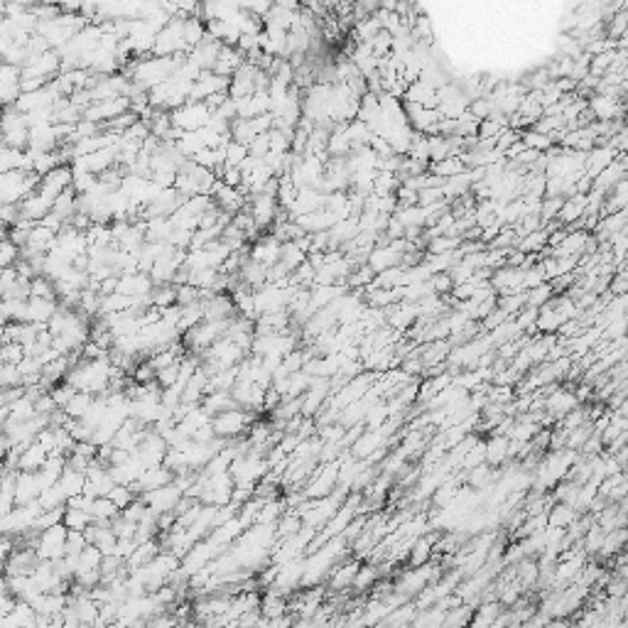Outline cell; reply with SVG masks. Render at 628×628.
Wrapping results in <instances>:
<instances>
[{"label": "cell", "mask_w": 628, "mask_h": 628, "mask_svg": "<svg viewBox=\"0 0 628 628\" xmlns=\"http://www.w3.org/2000/svg\"><path fill=\"white\" fill-rule=\"evenodd\" d=\"M373 280H376V273L370 270V265H368V263H364L359 270H354V273L349 275L346 285H349V287H356V290L364 292V290H368L370 285H373Z\"/></svg>", "instance_id": "e575fe53"}, {"label": "cell", "mask_w": 628, "mask_h": 628, "mask_svg": "<svg viewBox=\"0 0 628 628\" xmlns=\"http://www.w3.org/2000/svg\"><path fill=\"white\" fill-rule=\"evenodd\" d=\"M93 400H96V395H89V393H76L74 397H71V403L64 408V413L69 415L71 420H81L84 415L89 413V408L93 405Z\"/></svg>", "instance_id": "4dcf8cb0"}, {"label": "cell", "mask_w": 628, "mask_h": 628, "mask_svg": "<svg viewBox=\"0 0 628 628\" xmlns=\"http://www.w3.org/2000/svg\"><path fill=\"white\" fill-rule=\"evenodd\" d=\"M60 309V302H49V300H39V297H30L27 302V322L30 324H39V327H47L49 319L57 314Z\"/></svg>", "instance_id": "8fae6325"}, {"label": "cell", "mask_w": 628, "mask_h": 628, "mask_svg": "<svg viewBox=\"0 0 628 628\" xmlns=\"http://www.w3.org/2000/svg\"><path fill=\"white\" fill-rule=\"evenodd\" d=\"M71 187H74V192L81 197V194H89V192H93V189L98 187V177H96V174H91V172L76 174L74 184H71Z\"/></svg>", "instance_id": "7dc6e473"}, {"label": "cell", "mask_w": 628, "mask_h": 628, "mask_svg": "<svg viewBox=\"0 0 628 628\" xmlns=\"http://www.w3.org/2000/svg\"><path fill=\"white\" fill-rule=\"evenodd\" d=\"M241 278H243V285H248V287H265L268 285V268L260 263H255V260L246 258V263H243L241 268Z\"/></svg>", "instance_id": "d6986e66"}, {"label": "cell", "mask_w": 628, "mask_h": 628, "mask_svg": "<svg viewBox=\"0 0 628 628\" xmlns=\"http://www.w3.org/2000/svg\"><path fill=\"white\" fill-rule=\"evenodd\" d=\"M108 499H111L113 503L118 505V510L123 513V510L135 501V494H133V489H130V486H116V489L108 494Z\"/></svg>", "instance_id": "f6af8a7d"}, {"label": "cell", "mask_w": 628, "mask_h": 628, "mask_svg": "<svg viewBox=\"0 0 628 628\" xmlns=\"http://www.w3.org/2000/svg\"><path fill=\"white\" fill-rule=\"evenodd\" d=\"M432 287H435V295L445 297L447 292L454 290V280H451L449 273H440V275H435V278H432Z\"/></svg>", "instance_id": "f907efd6"}, {"label": "cell", "mask_w": 628, "mask_h": 628, "mask_svg": "<svg viewBox=\"0 0 628 628\" xmlns=\"http://www.w3.org/2000/svg\"><path fill=\"white\" fill-rule=\"evenodd\" d=\"M393 42H395V37H393L388 30H381V33L373 37L370 47H373V54H376L378 60H383V57H391L393 54Z\"/></svg>", "instance_id": "ab89813d"}, {"label": "cell", "mask_w": 628, "mask_h": 628, "mask_svg": "<svg viewBox=\"0 0 628 628\" xmlns=\"http://www.w3.org/2000/svg\"><path fill=\"white\" fill-rule=\"evenodd\" d=\"M361 562L359 559H341V562L334 567L332 577V589L334 591H344V589H354L356 575H359Z\"/></svg>", "instance_id": "30bf717a"}, {"label": "cell", "mask_w": 628, "mask_h": 628, "mask_svg": "<svg viewBox=\"0 0 628 628\" xmlns=\"http://www.w3.org/2000/svg\"><path fill=\"white\" fill-rule=\"evenodd\" d=\"M305 528V523H302V518L297 516L295 510H290V513H282V518L278 521V540H287V537H295L297 532Z\"/></svg>", "instance_id": "f1b7e54d"}, {"label": "cell", "mask_w": 628, "mask_h": 628, "mask_svg": "<svg viewBox=\"0 0 628 628\" xmlns=\"http://www.w3.org/2000/svg\"><path fill=\"white\" fill-rule=\"evenodd\" d=\"M66 540H69V530H66L64 523L54 526L39 535L37 545H35V553L44 562H60V559L66 557Z\"/></svg>", "instance_id": "3957f363"}, {"label": "cell", "mask_w": 628, "mask_h": 628, "mask_svg": "<svg viewBox=\"0 0 628 628\" xmlns=\"http://www.w3.org/2000/svg\"><path fill=\"white\" fill-rule=\"evenodd\" d=\"M174 233V224L170 216L147 221V243H167Z\"/></svg>", "instance_id": "ac0fdd59"}, {"label": "cell", "mask_w": 628, "mask_h": 628, "mask_svg": "<svg viewBox=\"0 0 628 628\" xmlns=\"http://www.w3.org/2000/svg\"><path fill=\"white\" fill-rule=\"evenodd\" d=\"M150 305L160 307V309H167V307L177 305V287H174V285H157L150 295Z\"/></svg>", "instance_id": "1f68e13d"}, {"label": "cell", "mask_w": 628, "mask_h": 628, "mask_svg": "<svg viewBox=\"0 0 628 628\" xmlns=\"http://www.w3.org/2000/svg\"><path fill=\"white\" fill-rule=\"evenodd\" d=\"M368 147L373 152H376L378 157H395V150H393V145L388 143L386 138H381V135H373L368 143Z\"/></svg>", "instance_id": "681fc988"}, {"label": "cell", "mask_w": 628, "mask_h": 628, "mask_svg": "<svg viewBox=\"0 0 628 628\" xmlns=\"http://www.w3.org/2000/svg\"><path fill=\"white\" fill-rule=\"evenodd\" d=\"M52 209H54V204L49 201V199H44L42 194H37L35 192L33 197H27L25 201L20 204V214H22V219H27V221H35V224H39V221L44 219L47 214H52Z\"/></svg>", "instance_id": "7c38bea8"}, {"label": "cell", "mask_w": 628, "mask_h": 628, "mask_svg": "<svg viewBox=\"0 0 628 628\" xmlns=\"http://www.w3.org/2000/svg\"><path fill=\"white\" fill-rule=\"evenodd\" d=\"M20 258H22L20 248H17L10 238H3V246H0V265H3V268H15Z\"/></svg>", "instance_id": "f35d334b"}, {"label": "cell", "mask_w": 628, "mask_h": 628, "mask_svg": "<svg viewBox=\"0 0 628 628\" xmlns=\"http://www.w3.org/2000/svg\"><path fill=\"white\" fill-rule=\"evenodd\" d=\"M236 400H233L231 393H209V395H204V400H201V410H204L209 418H216V415L221 413H228V410H236Z\"/></svg>", "instance_id": "5bb4252c"}, {"label": "cell", "mask_w": 628, "mask_h": 628, "mask_svg": "<svg viewBox=\"0 0 628 628\" xmlns=\"http://www.w3.org/2000/svg\"><path fill=\"white\" fill-rule=\"evenodd\" d=\"M251 155V150H248V145H243V143H236V140H231L228 145H226V167H241L243 162H246V157Z\"/></svg>", "instance_id": "8d00e7d4"}, {"label": "cell", "mask_w": 628, "mask_h": 628, "mask_svg": "<svg viewBox=\"0 0 628 628\" xmlns=\"http://www.w3.org/2000/svg\"><path fill=\"white\" fill-rule=\"evenodd\" d=\"M260 613H263V618H268V621L287 616V602H285V596L275 594V591H268V596H265L263 604H260Z\"/></svg>", "instance_id": "603a6c76"}, {"label": "cell", "mask_w": 628, "mask_h": 628, "mask_svg": "<svg viewBox=\"0 0 628 628\" xmlns=\"http://www.w3.org/2000/svg\"><path fill=\"white\" fill-rule=\"evenodd\" d=\"M248 150H251L253 157H260V160H263V157L270 152V133L258 135V138H255L251 145H248Z\"/></svg>", "instance_id": "816d5d0a"}, {"label": "cell", "mask_w": 628, "mask_h": 628, "mask_svg": "<svg viewBox=\"0 0 628 628\" xmlns=\"http://www.w3.org/2000/svg\"><path fill=\"white\" fill-rule=\"evenodd\" d=\"M521 140L526 143V147L542 152V155L553 150L555 143H557V140H555L553 135H542V133H537V130H526V133H521Z\"/></svg>", "instance_id": "484cf974"}, {"label": "cell", "mask_w": 628, "mask_h": 628, "mask_svg": "<svg viewBox=\"0 0 628 628\" xmlns=\"http://www.w3.org/2000/svg\"><path fill=\"white\" fill-rule=\"evenodd\" d=\"M170 483H174V474L170 472L165 464H162V467L145 469V472H143V476L138 478V483H135V486H130V489H133V494L143 496V494H150V491L162 489V486H170Z\"/></svg>", "instance_id": "8992f818"}, {"label": "cell", "mask_w": 628, "mask_h": 628, "mask_svg": "<svg viewBox=\"0 0 628 628\" xmlns=\"http://www.w3.org/2000/svg\"><path fill=\"white\" fill-rule=\"evenodd\" d=\"M253 420H255V415H251L248 410L236 408V410H228V413L216 415V418L211 420V427H214L219 440L233 442L238 435H243V432H251Z\"/></svg>", "instance_id": "7a4b0ae2"}, {"label": "cell", "mask_w": 628, "mask_h": 628, "mask_svg": "<svg viewBox=\"0 0 628 628\" xmlns=\"http://www.w3.org/2000/svg\"><path fill=\"white\" fill-rule=\"evenodd\" d=\"M22 81V66H12L3 62V69H0V89H15L20 87Z\"/></svg>", "instance_id": "b9f144b4"}, {"label": "cell", "mask_w": 628, "mask_h": 628, "mask_svg": "<svg viewBox=\"0 0 628 628\" xmlns=\"http://www.w3.org/2000/svg\"><path fill=\"white\" fill-rule=\"evenodd\" d=\"M494 111H496V106H494V101H491V96L474 98L472 106H469V113H472L478 123H481V120H489L491 116H494Z\"/></svg>", "instance_id": "74e56055"}, {"label": "cell", "mask_w": 628, "mask_h": 628, "mask_svg": "<svg viewBox=\"0 0 628 628\" xmlns=\"http://www.w3.org/2000/svg\"><path fill=\"white\" fill-rule=\"evenodd\" d=\"M408 157H413V160H418V162H424V165H430V162H432V152H430V135H424V133H415L413 147H410Z\"/></svg>", "instance_id": "836d02e7"}, {"label": "cell", "mask_w": 628, "mask_h": 628, "mask_svg": "<svg viewBox=\"0 0 628 628\" xmlns=\"http://www.w3.org/2000/svg\"><path fill=\"white\" fill-rule=\"evenodd\" d=\"M33 290V297H39V300H49V302H57V290H54V282L44 275H37L30 285Z\"/></svg>", "instance_id": "d590c367"}, {"label": "cell", "mask_w": 628, "mask_h": 628, "mask_svg": "<svg viewBox=\"0 0 628 628\" xmlns=\"http://www.w3.org/2000/svg\"><path fill=\"white\" fill-rule=\"evenodd\" d=\"M386 236H388V241H400V238H405V226L400 224L397 216H391V219H388Z\"/></svg>", "instance_id": "db71d44e"}, {"label": "cell", "mask_w": 628, "mask_h": 628, "mask_svg": "<svg viewBox=\"0 0 628 628\" xmlns=\"http://www.w3.org/2000/svg\"><path fill=\"white\" fill-rule=\"evenodd\" d=\"M464 172H467V165L462 162V157H447V160H442V162H430V174L445 179V182L451 177H456V174H464Z\"/></svg>", "instance_id": "44dd1931"}, {"label": "cell", "mask_w": 628, "mask_h": 628, "mask_svg": "<svg viewBox=\"0 0 628 628\" xmlns=\"http://www.w3.org/2000/svg\"><path fill=\"white\" fill-rule=\"evenodd\" d=\"M206 268H211L209 253L206 251H189L187 253V258H184V270L199 273V270H206Z\"/></svg>", "instance_id": "60d3db41"}, {"label": "cell", "mask_w": 628, "mask_h": 628, "mask_svg": "<svg viewBox=\"0 0 628 628\" xmlns=\"http://www.w3.org/2000/svg\"><path fill=\"white\" fill-rule=\"evenodd\" d=\"M0 314H3V322H6V324L27 322V302H22V300H3Z\"/></svg>", "instance_id": "83f0119b"}, {"label": "cell", "mask_w": 628, "mask_h": 628, "mask_svg": "<svg viewBox=\"0 0 628 628\" xmlns=\"http://www.w3.org/2000/svg\"><path fill=\"white\" fill-rule=\"evenodd\" d=\"M366 263L370 265V270H373L376 275L386 273V270L397 268V265L403 263V253H397L391 243H388V246H376L373 248V253L366 258Z\"/></svg>", "instance_id": "9c48e42d"}, {"label": "cell", "mask_w": 628, "mask_h": 628, "mask_svg": "<svg viewBox=\"0 0 628 628\" xmlns=\"http://www.w3.org/2000/svg\"><path fill=\"white\" fill-rule=\"evenodd\" d=\"M219 179L226 184V187H233V189L243 187V174L238 167H224V172L219 174Z\"/></svg>", "instance_id": "c3c4849f"}, {"label": "cell", "mask_w": 628, "mask_h": 628, "mask_svg": "<svg viewBox=\"0 0 628 628\" xmlns=\"http://www.w3.org/2000/svg\"><path fill=\"white\" fill-rule=\"evenodd\" d=\"M76 393H79V391H76L74 386H69V383L64 381V383H60V386L54 388V391H52V397H54V403H57V408L64 410L66 405L71 403V397H74Z\"/></svg>", "instance_id": "bcb514c9"}, {"label": "cell", "mask_w": 628, "mask_h": 628, "mask_svg": "<svg viewBox=\"0 0 628 628\" xmlns=\"http://www.w3.org/2000/svg\"><path fill=\"white\" fill-rule=\"evenodd\" d=\"M378 577H381V569H378L376 564H361L359 575H356V582H354V589L356 591L373 589L376 582H378Z\"/></svg>", "instance_id": "d6a6232c"}, {"label": "cell", "mask_w": 628, "mask_h": 628, "mask_svg": "<svg viewBox=\"0 0 628 628\" xmlns=\"http://www.w3.org/2000/svg\"><path fill=\"white\" fill-rule=\"evenodd\" d=\"M0 383H3V388H20L22 386L20 368L12 364H3V368H0Z\"/></svg>", "instance_id": "ee69618b"}, {"label": "cell", "mask_w": 628, "mask_h": 628, "mask_svg": "<svg viewBox=\"0 0 628 628\" xmlns=\"http://www.w3.org/2000/svg\"><path fill=\"white\" fill-rule=\"evenodd\" d=\"M555 300V290L550 282H542L537 285V287H532V290L526 292V305L528 307H535V309H542L545 305H550V302Z\"/></svg>", "instance_id": "d4e9b609"}, {"label": "cell", "mask_w": 628, "mask_h": 628, "mask_svg": "<svg viewBox=\"0 0 628 628\" xmlns=\"http://www.w3.org/2000/svg\"><path fill=\"white\" fill-rule=\"evenodd\" d=\"M616 462H618V467H621L623 472H628V445L616 454Z\"/></svg>", "instance_id": "9f6ffc18"}, {"label": "cell", "mask_w": 628, "mask_h": 628, "mask_svg": "<svg viewBox=\"0 0 628 628\" xmlns=\"http://www.w3.org/2000/svg\"><path fill=\"white\" fill-rule=\"evenodd\" d=\"M609 292H611L613 297H621V295H628V275L626 273H618L611 278V282H609Z\"/></svg>", "instance_id": "f5cc1de1"}, {"label": "cell", "mask_w": 628, "mask_h": 628, "mask_svg": "<svg viewBox=\"0 0 628 628\" xmlns=\"http://www.w3.org/2000/svg\"><path fill=\"white\" fill-rule=\"evenodd\" d=\"M577 518H580V513H577L572 505L555 503L553 508L548 510V528H564V530H567Z\"/></svg>", "instance_id": "ffe728a7"}, {"label": "cell", "mask_w": 628, "mask_h": 628, "mask_svg": "<svg viewBox=\"0 0 628 628\" xmlns=\"http://www.w3.org/2000/svg\"><path fill=\"white\" fill-rule=\"evenodd\" d=\"M49 454L42 449V447L37 445V442H33V445L27 447L25 451L20 454V462H17V472H27V474H37L39 469L47 464Z\"/></svg>", "instance_id": "4fadbf2b"}, {"label": "cell", "mask_w": 628, "mask_h": 628, "mask_svg": "<svg viewBox=\"0 0 628 628\" xmlns=\"http://www.w3.org/2000/svg\"><path fill=\"white\" fill-rule=\"evenodd\" d=\"M20 280V275H17V270L15 268H3V282H0V292L6 295L8 290H10L12 285Z\"/></svg>", "instance_id": "11a10c76"}, {"label": "cell", "mask_w": 628, "mask_h": 628, "mask_svg": "<svg viewBox=\"0 0 628 628\" xmlns=\"http://www.w3.org/2000/svg\"><path fill=\"white\" fill-rule=\"evenodd\" d=\"M564 322H569L567 317H564L562 312L559 309H555L553 305H545L540 309V314H537V322H535V329L540 334H555V332H559L562 329V324Z\"/></svg>", "instance_id": "9a60e30c"}, {"label": "cell", "mask_w": 628, "mask_h": 628, "mask_svg": "<svg viewBox=\"0 0 628 628\" xmlns=\"http://www.w3.org/2000/svg\"><path fill=\"white\" fill-rule=\"evenodd\" d=\"M155 57H174V54H189V47L184 42V20L177 15H172V20L167 22L157 33L155 39V49H152Z\"/></svg>", "instance_id": "6da1fadb"}, {"label": "cell", "mask_w": 628, "mask_h": 628, "mask_svg": "<svg viewBox=\"0 0 628 628\" xmlns=\"http://www.w3.org/2000/svg\"><path fill=\"white\" fill-rule=\"evenodd\" d=\"M548 238H550V233L542 228V231H535V233H530V236L518 238L516 251L526 253V255H530V253H542L545 246H548Z\"/></svg>", "instance_id": "cb8c5ba5"}, {"label": "cell", "mask_w": 628, "mask_h": 628, "mask_svg": "<svg viewBox=\"0 0 628 628\" xmlns=\"http://www.w3.org/2000/svg\"><path fill=\"white\" fill-rule=\"evenodd\" d=\"M307 260V253L302 251L297 243H282V255H280V263L285 265V268L290 270V273H295L297 268H300L302 263Z\"/></svg>", "instance_id": "4316f807"}, {"label": "cell", "mask_w": 628, "mask_h": 628, "mask_svg": "<svg viewBox=\"0 0 628 628\" xmlns=\"http://www.w3.org/2000/svg\"><path fill=\"white\" fill-rule=\"evenodd\" d=\"M64 526H66V530H79V532H84L87 528H91V526H93V518L89 516L87 510L69 508V505H66V510H64Z\"/></svg>", "instance_id": "f546056e"}, {"label": "cell", "mask_w": 628, "mask_h": 628, "mask_svg": "<svg viewBox=\"0 0 628 628\" xmlns=\"http://www.w3.org/2000/svg\"><path fill=\"white\" fill-rule=\"evenodd\" d=\"M211 116L206 103H187V106L172 111V125L184 133H197V130L206 128L211 123Z\"/></svg>", "instance_id": "277c9868"}, {"label": "cell", "mask_w": 628, "mask_h": 628, "mask_svg": "<svg viewBox=\"0 0 628 628\" xmlns=\"http://www.w3.org/2000/svg\"><path fill=\"white\" fill-rule=\"evenodd\" d=\"M432 555H435V537L420 535L415 540L413 550H410V564L413 567H424V564H430Z\"/></svg>", "instance_id": "2e32d148"}, {"label": "cell", "mask_w": 628, "mask_h": 628, "mask_svg": "<svg viewBox=\"0 0 628 628\" xmlns=\"http://www.w3.org/2000/svg\"><path fill=\"white\" fill-rule=\"evenodd\" d=\"M280 255H282V243H280L275 236L258 238V241H255V246L251 248V260L265 265L268 270L273 268V265L280 263Z\"/></svg>", "instance_id": "52a82bcc"}, {"label": "cell", "mask_w": 628, "mask_h": 628, "mask_svg": "<svg viewBox=\"0 0 628 628\" xmlns=\"http://www.w3.org/2000/svg\"><path fill=\"white\" fill-rule=\"evenodd\" d=\"M3 364H12V366H20L22 361L27 359L25 354V346L17 344V341H10V344H3V354H0Z\"/></svg>", "instance_id": "7bdbcfd3"}, {"label": "cell", "mask_w": 628, "mask_h": 628, "mask_svg": "<svg viewBox=\"0 0 628 628\" xmlns=\"http://www.w3.org/2000/svg\"><path fill=\"white\" fill-rule=\"evenodd\" d=\"M60 486H62V491L66 494V499H76V496H81L84 491H87V474L66 469V472L62 474V478H60Z\"/></svg>", "instance_id": "7402d4cb"}, {"label": "cell", "mask_w": 628, "mask_h": 628, "mask_svg": "<svg viewBox=\"0 0 628 628\" xmlns=\"http://www.w3.org/2000/svg\"><path fill=\"white\" fill-rule=\"evenodd\" d=\"M508 447L510 440L503 435H491V440L486 442V464L491 467H501L508 459Z\"/></svg>", "instance_id": "e0dca14e"}, {"label": "cell", "mask_w": 628, "mask_h": 628, "mask_svg": "<svg viewBox=\"0 0 628 628\" xmlns=\"http://www.w3.org/2000/svg\"><path fill=\"white\" fill-rule=\"evenodd\" d=\"M246 201H251V216L255 221V226L258 228H268L273 224L275 214H278V206H280L278 199L260 194V197H246Z\"/></svg>", "instance_id": "ba28073f"}, {"label": "cell", "mask_w": 628, "mask_h": 628, "mask_svg": "<svg viewBox=\"0 0 628 628\" xmlns=\"http://www.w3.org/2000/svg\"><path fill=\"white\" fill-rule=\"evenodd\" d=\"M182 499H184V494L177 483H170V486H162V489L140 496V501H143L150 510H155L157 516H162V513H174V508H177Z\"/></svg>", "instance_id": "5b68a950"}]
</instances>
